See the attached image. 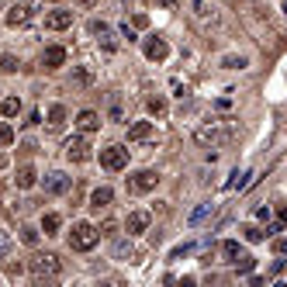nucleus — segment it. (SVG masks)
<instances>
[{
    "label": "nucleus",
    "instance_id": "nucleus-1",
    "mask_svg": "<svg viewBox=\"0 0 287 287\" xmlns=\"http://www.w3.org/2000/svg\"><path fill=\"white\" fill-rule=\"evenodd\" d=\"M232 135H235V118H222V121H208L194 128V142L201 149H214V146H225Z\"/></svg>",
    "mask_w": 287,
    "mask_h": 287
},
{
    "label": "nucleus",
    "instance_id": "nucleus-2",
    "mask_svg": "<svg viewBox=\"0 0 287 287\" xmlns=\"http://www.w3.org/2000/svg\"><path fill=\"white\" fill-rule=\"evenodd\" d=\"M28 270H31V277L39 284H45V280H56L59 273H62V263H59V256H52V253H35L28 260Z\"/></svg>",
    "mask_w": 287,
    "mask_h": 287
},
{
    "label": "nucleus",
    "instance_id": "nucleus-3",
    "mask_svg": "<svg viewBox=\"0 0 287 287\" xmlns=\"http://www.w3.org/2000/svg\"><path fill=\"white\" fill-rule=\"evenodd\" d=\"M97 242H100V229H94L90 222H77V225H73V232H69V249L90 253Z\"/></svg>",
    "mask_w": 287,
    "mask_h": 287
},
{
    "label": "nucleus",
    "instance_id": "nucleus-4",
    "mask_svg": "<svg viewBox=\"0 0 287 287\" xmlns=\"http://www.w3.org/2000/svg\"><path fill=\"white\" fill-rule=\"evenodd\" d=\"M100 166L111 173H121L128 166V149H121V146H107V149H100Z\"/></svg>",
    "mask_w": 287,
    "mask_h": 287
},
{
    "label": "nucleus",
    "instance_id": "nucleus-5",
    "mask_svg": "<svg viewBox=\"0 0 287 287\" xmlns=\"http://www.w3.org/2000/svg\"><path fill=\"white\" fill-rule=\"evenodd\" d=\"M159 180H163V176L156 170H138L135 176H128V194H149V191H156Z\"/></svg>",
    "mask_w": 287,
    "mask_h": 287
},
{
    "label": "nucleus",
    "instance_id": "nucleus-6",
    "mask_svg": "<svg viewBox=\"0 0 287 287\" xmlns=\"http://www.w3.org/2000/svg\"><path fill=\"white\" fill-rule=\"evenodd\" d=\"M35 21V7L31 4H14L11 11H7V28H24V24H31Z\"/></svg>",
    "mask_w": 287,
    "mask_h": 287
},
{
    "label": "nucleus",
    "instance_id": "nucleus-7",
    "mask_svg": "<svg viewBox=\"0 0 287 287\" xmlns=\"http://www.w3.org/2000/svg\"><path fill=\"white\" fill-rule=\"evenodd\" d=\"M66 159H69V163H87V159H90V142H87L83 135H73V138L66 142Z\"/></svg>",
    "mask_w": 287,
    "mask_h": 287
},
{
    "label": "nucleus",
    "instance_id": "nucleus-8",
    "mask_svg": "<svg viewBox=\"0 0 287 287\" xmlns=\"http://www.w3.org/2000/svg\"><path fill=\"white\" fill-rule=\"evenodd\" d=\"M59 66H66V49H62V45H49V49L42 52V69H45V73H56Z\"/></svg>",
    "mask_w": 287,
    "mask_h": 287
},
{
    "label": "nucleus",
    "instance_id": "nucleus-9",
    "mask_svg": "<svg viewBox=\"0 0 287 287\" xmlns=\"http://www.w3.org/2000/svg\"><path fill=\"white\" fill-rule=\"evenodd\" d=\"M45 194H69V187H73V176H66V173H59V170H52L45 180Z\"/></svg>",
    "mask_w": 287,
    "mask_h": 287
},
{
    "label": "nucleus",
    "instance_id": "nucleus-10",
    "mask_svg": "<svg viewBox=\"0 0 287 287\" xmlns=\"http://www.w3.org/2000/svg\"><path fill=\"white\" fill-rule=\"evenodd\" d=\"M125 232H128V235H142V232H149V211H132V214H128V222H125Z\"/></svg>",
    "mask_w": 287,
    "mask_h": 287
},
{
    "label": "nucleus",
    "instance_id": "nucleus-11",
    "mask_svg": "<svg viewBox=\"0 0 287 287\" xmlns=\"http://www.w3.org/2000/svg\"><path fill=\"white\" fill-rule=\"evenodd\" d=\"M166 56H170L166 39H149V42H146V59H149V62H163Z\"/></svg>",
    "mask_w": 287,
    "mask_h": 287
},
{
    "label": "nucleus",
    "instance_id": "nucleus-12",
    "mask_svg": "<svg viewBox=\"0 0 287 287\" xmlns=\"http://www.w3.org/2000/svg\"><path fill=\"white\" fill-rule=\"evenodd\" d=\"M69 24H73V11H52V14H45V28L49 31H62Z\"/></svg>",
    "mask_w": 287,
    "mask_h": 287
},
{
    "label": "nucleus",
    "instance_id": "nucleus-13",
    "mask_svg": "<svg viewBox=\"0 0 287 287\" xmlns=\"http://www.w3.org/2000/svg\"><path fill=\"white\" fill-rule=\"evenodd\" d=\"M153 135H156L153 121H135L132 128H128V142H149Z\"/></svg>",
    "mask_w": 287,
    "mask_h": 287
},
{
    "label": "nucleus",
    "instance_id": "nucleus-14",
    "mask_svg": "<svg viewBox=\"0 0 287 287\" xmlns=\"http://www.w3.org/2000/svg\"><path fill=\"white\" fill-rule=\"evenodd\" d=\"M77 128L83 135L97 132V128H100V115H97V111H90V107H87V111H80V115H77Z\"/></svg>",
    "mask_w": 287,
    "mask_h": 287
},
{
    "label": "nucleus",
    "instance_id": "nucleus-15",
    "mask_svg": "<svg viewBox=\"0 0 287 287\" xmlns=\"http://www.w3.org/2000/svg\"><path fill=\"white\" fill-rule=\"evenodd\" d=\"M14 184H18V191H28V187H35V184H39V173H35V166H21L18 176H14Z\"/></svg>",
    "mask_w": 287,
    "mask_h": 287
},
{
    "label": "nucleus",
    "instance_id": "nucleus-16",
    "mask_svg": "<svg viewBox=\"0 0 287 287\" xmlns=\"http://www.w3.org/2000/svg\"><path fill=\"white\" fill-rule=\"evenodd\" d=\"M239 256H242V246H239L235 239H225V242H222V263H232V267H235Z\"/></svg>",
    "mask_w": 287,
    "mask_h": 287
},
{
    "label": "nucleus",
    "instance_id": "nucleus-17",
    "mask_svg": "<svg viewBox=\"0 0 287 287\" xmlns=\"http://www.w3.org/2000/svg\"><path fill=\"white\" fill-rule=\"evenodd\" d=\"M194 14H197V21H218V7H211L208 0H191Z\"/></svg>",
    "mask_w": 287,
    "mask_h": 287
},
{
    "label": "nucleus",
    "instance_id": "nucleus-18",
    "mask_svg": "<svg viewBox=\"0 0 287 287\" xmlns=\"http://www.w3.org/2000/svg\"><path fill=\"white\" fill-rule=\"evenodd\" d=\"M111 201H115V191H111V187H97V191L90 194V208H94V211L107 208Z\"/></svg>",
    "mask_w": 287,
    "mask_h": 287
},
{
    "label": "nucleus",
    "instance_id": "nucleus-19",
    "mask_svg": "<svg viewBox=\"0 0 287 287\" xmlns=\"http://www.w3.org/2000/svg\"><path fill=\"white\" fill-rule=\"evenodd\" d=\"M59 229H62V218H59L56 211L42 214V232H45V235H59Z\"/></svg>",
    "mask_w": 287,
    "mask_h": 287
},
{
    "label": "nucleus",
    "instance_id": "nucleus-20",
    "mask_svg": "<svg viewBox=\"0 0 287 287\" xmlns=\"http://www.w3.org/2000/svg\"><path fill=\"white\" fill-rule=\"evenodd\" d=\"M249 176H253L249 170H235V173H232V180L225 184V187H229V191H246V187H249Z\"/></svg>",
    "mask_w": 287,
    "mask_h": 287
},
{
    "label": "nucleus",
    "instance_id": "nucleus-21",
    "mask_svg": "<svg viewBox=\"0 0 287 287\" xmlns=\"http://www.w3.org/2000/svg\"><path fill=\"white\" fill-rule=\"evenodd\" d=\"M0 115H4V118H18V115H21V100H18V97L0 100Z\"/></svg>",
    "mask_w": 287,
    "mask_h": 287
},
{
    "label": "nucleus",
    "instance_id": "nucleus-22",
    "mask_svg": "<svg viewBox=\"0 0 287 287\" xmlns=\"http://www.w3.org/2000/svg\"><path fill=\"white\" fill-rule=\"evenodd\" d=\"M49 125H52V128H62V125H66V107H62V104H52V107H49Z\"/></svg>",
    "mask_w": 287,
    "mask_h": 287
},
{
    "label": "nucleus",
    "instance_id": "nucleus-23",
    "mask_svg": "<svg viewBox=\"0 0 287 287\" xmlns=\"http://www.w3.org/2000/svg\"><path fill=\"white\" fill-rule=\"evenodd\" d=\"M211 211H214V204H211V201H204V204H197V208L191 211V225H201V222L208 218Z\"/></svg>",
    "mask_w": 287,
    "mask_h": 287
},
{
    "label": "nucleus",
    "instance_id": "nucleus-24",
    "mask_svg": "<svg viewBox=\"0 0 287 287\" xmlns=\"http://www.w3.org/2000/svg\"><path fill=\"white\" fill-rule=\"evenodd\" d=\"M14 146V125L11 121H0V149Z\"/></svg>",
    "mask_w": 287,
    "mask_h": 287
},
{
    "label": "nucleus",
    "instance_id": "nucleus-25",
    "mask_svg": "<svg viewBox=\"0 0 287 287\" xmlns=\"http://www.w3.org/2000/svg\"><path fill=\"white\" fill-rule=\"evenodd\" d=\"M246 66H249L246 56H225L222 59V69H246Z\"/></svg>",
    "mask_w": 287,
    "mask_h": 287
},
{
    "label": "nucleus",
    "instance_id": "nucleus-26",
    "mask_svg": "<svg viewBox=\"0 0 287 287\" xmlns=\"http://www.w3.org/2000/svg\"><path fill=\"white\" fill-rule=\"evenodd\" d=\"M242 239H246V242H263V239H270V235L263 229H256V225H246V229H242Z\"/></svg>",
    "mask_w": 287,
    "mask_h": 287
},
{
    "label": "nucleus",
    "instance_id": "nucleus-27",
    "mask_svg": "<svg viewBox=\"0 0 287 287\" xmlns=\"http://www.w3.org/2000/svg\"><path fill=\"white\" fill-rule=\"evenodd\" d=\"M111 253H115V260H132V242H125V239H118Z\"/></svg>",
    "mask_w": 287,
    "mask_h": 287
},
{
    "label": "nucleus",
    "instance_id": "nucleus-28",
    "mask_svg": "<svg viewBox=\"0 0 287 287\" xmlns=\"http://www.w3.org/2000/svg\"><path fill=\"white\" fill-rule=\"evenodd\" d=\"M146 107H149V115H166V100H163V97H149V100H146Z\"/></svg>",
    "mask_w": 287,
    "mask_h": 287
},
{
    "label": "nucleus",
    "instance_id": "nucleus-29",
    "mask_svg": "<svg viewBox=\"0 0 287 287\" xmlns=\"http://www.w3.org/2000/svg\"><path fill=\"white\" fill-rule=\"evenodd\" d=\"M11 253H14V242H11V235H7V232L0 229V260H7Z\"/></svg>",
    "mask_w": 287,
    "mask_h": 287
},
{
    "label": "nucleus",
    "instance_id": "nucleus-30",
    "mask_svg": "<svg viewBox=\"0 0 287 287\" xmlns=\"http://www.w3.org/2000/svg\"><path fill=\"white\" fill-rule=\"evenodd\" d=\"M73 83H77V87H90V83H94V73H90V69H77V73H73Z\"/></svg>",
    "mask_w": 287,
    "mask_h": 287
},
{
    "label": "nucleus",
    "instance_id": "nucleus-31",
    "mask_svg": "<svg viewBox=\"0 0 287 287\" xmlns=\"http://www.w3.org/2000/svg\"><path fill=\"white\" fill-rule=\"evenodd\" d=\"M253 267H256V260H253L249 253H242V256H239V263H235V270H239V273H253Z\"/></svg>",
    "mask_w": 287,
    "mask_h": 287
},
{
    "label": "nucleus",
    "instance_id": "nucleus-32",
    "mask_svg": "<svg viewBox=\"0 0 287 287\" xmlns=\"http://www.w3.org/2000/svg\"><path fill=\"white\" fill-rule=\"evenodd\" d=\"M18 66L21 62L14 56H0V73H18Z\"/></svg>",
    "mask_w": 287,
    "mask_h": 287
},
{
    "label": "nucleus",
    "instance_id": "nucleus-33",
    "mask_svg": "<svg viewBox=\"0 0 287 287\" xmlns=\"http://www.w3.org/2000/svg\"><path fill=\"white\" fill-rule=\"evenodd\" d=\"M194 249H197V246H194V242H184V246H176V249H173V253H170V260H184V256H191Z\"/></svg>",
    "mask_w": 287,
    "mask_h": 287
},
{
    "label": "nucleus",
    "instance_id": "nucleus-34",
    "mask_svg": "<svg viewBox=\"0 0 287 287\" xmlns=\"http://www.w3.org/2000/svg\"><path fill=\"white\" fill-rule=\"evenodd\" d=\"M21 242L24 246H35L39 242V229H21Z\"/></svg>",
    "mask_w": 287,
    "mask_h": 287
},
{
    "label": "nucleus",
    "instance_id": "nucleus-35",
    "mask_svg": "<svg viewBox=\"0 0 287 287\" xmlns=\"http://www.w3.org/2000/svg\"><path fill=\"white\" fill-rule=\"evenodd\" d=\"M121 39L128 42V45H132V42H138V35H135V24H132V28H128V21L121 24Z\"/></svg>",
    "mask_w": 287,
    "mask_h": 287
},
{
    "label": "nucleus",
    "instance_id": "nucleus-36",
    "mask_svg": "<svg viewBox=\"0 0 287 287\" xmlns=\"http://www.w3.org/2000/svg\"><path fill=\"white\" fill-rule=\"evenodd\" d=\"M132 24H135V28H149V14H142V11H138V14L132 18Z\"/></svg>",
    "mask_w": 287,
    "mask_h": 287
},
{
    "label": "nucleus",
    "instance_id": "nucleus-37",
    "mask_svg": "<svg viewBox=\"0 0 287 287\" xmlns=\"http://www.w3.org/2000/svg\"><path fill=\"white\" fill-rule=\"evenodd\" d=\"M115 232H118V222H111V218L100 225V235H115Z\"/></svg>",
    "mask_w": 287,
    "mask_h": 287
},
{
    "label": "nucleus",
    "instance_id": "nucleus-38",
    "mask_svg": "<svg viewBox=\"0 0 287 287\" xmlns=\"http://www.w3.org/2000/svg\"><path fill=\"white\" fill-rule=\"evenodd\" d=\"M273 253H277V256H287V239H277V242H273Z\"/></svg>",
    "mask_w": 287,
    "mask_h": 287
},
{
    "label": "nucleus",
    "instance_id": "nucleus-39",
    "mask_svg": "<svg viewBox=\"0 0 287 287\" xmlns=\"http://www.w3.org/2000/svg\"><path fill=\"white\" fill-rule=\"evenodd\" d=\"M256 218L260 222H270V208H256Z\"/></svg>",
    "mask_w": 287,
    "mask_h": 287
},
{
    "label": "nucleus",
    "instance_id": "nucleus-40",
    "mask_svg": "<svg viewBox=\"0 0 287 287\" xmlns=\"http://www.w3.org/2000/svg\"><path fill=\"white\" fill-rule=\"evenodd\" d=\"M159 7H166V11H176V0H156Z\"/></svg>",
    "mask_w": 287,
    "mask_h": 287
},
{
    "label": "nucleus",
    "instance_id": "nucleus-41",
    "mask_svg": "<svg viewBox=\"0 0 287 287\" xmlns=\"http://www.w3.org/2000/svg\"><path fill=\"white\" fill-rule=\"evenodd\" d=\"M280 225H287V208H280Z\"/></svg>",
    "mask_w": 287,
    "mask_h": 287
},
{
    "label": "nucleus",
    "instance_id": "nucleus-42",
    "mask_svg": "<svg viewBox=\"0 0 287 287\" xmlns=\"http://www.w3.org/2000/svg\"><path fill=\"white\" fill-rule=\"evenodd\" d=\"M4 166H7V156H4V153H0V170H4Z\"/></svg>",
    "mask_w": 287,
    "mask_h": 287
},
{
    "label": "nucleus",
    "instance_id": "nucleus-43",
    "mask_svg": "<svg viewBox=\"0 0 287 287\" xmlns=\"http://www.w3.org/2000/svg\"><path fill=\"white\" fill-rule=\"evenodd\" d=\"M284 14H287V0H284Z\"/></svg>",
    "mask_w": 287,
    "mask_h": 287
},
{
    "label": "nucleus",
    "instance_id": "nucleus-44",
    "mask_svg": "<svg viewBox=\"0 0 287 287\" xmlns=\"http://www.w3.org/2000/svg\"><path fill=\"white\" fill-rule=\"evenodd\" d=\"M49 4H56V0H49Z\"/></svg>",
    "mask_w": 287,
    "mask_h": 287
}]
</instances>
